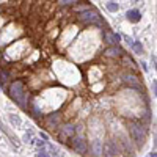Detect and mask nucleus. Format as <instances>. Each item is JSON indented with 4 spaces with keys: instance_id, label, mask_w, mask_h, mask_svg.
Segmentation results:
<instances>
[{
    "instance_id": "f257e3e1",
    "label": "nucleus",
    "mask_w": 157,
    "mask_h": 157,
    "mask_svg": "<svg viewBox=\"0 0 157 157\" xmlns=\"http://www.w3.org/2000/svg\"><path fill=\"white\" fill-rule=\"evenodd\" d=\"M10 96L13 101H16L21 107H27V91L22 80H16L10 85Z\"/></svg>"
},
{
    "instance_id": "f03ea898",
    "label": "nucleus",
    "mask_w": 157,
    "mask_h": 157,
    "mask_svg": "<svg viewBox=\"0 0 157 157\" xmlns=\"http://www.w3.org/2000/svg\"><path fill=\"white\" fill-rule=\"evenodd\" d=\"M78 21L83 22V24H93V25H104V22L101 21V16H99V13L93 8H88L85 11H82L80 14L77 16Z\"/></svg>"
},
{
    "instance_id": "7ed1b4c3",
    "label": "nucleus",
    "mask_w": 157,
    "mask_h": 157,
    "mask_svg": "<svg viewBox=\"0 0 157 157\" xmlns=\"http://www.w3.org/2000/svg\"><path fill=\"white\" fill-rule=\"evenodd\" d=\"M129 132L132 135V138L135 140L137 145L143 146V143H145V129H143V126L137 121H132L129 124Z\"/></svg>"
},
{
    "instance_id": "20e7f679",
    "label": "nucleus",
    "mask_w": 157,
    "mask_h": 157,
    "mask_svg": "<svg viewBox=\"0 0 157 157\" xmlns=\"http://www.w3.org/2000/svg\"><path fill=\"white\" fill-rule=\"evenodd\" d=\"M74 134H75V126H74L72 123H66V124L60 129L58 138H60L61 143H66V141H69V140L74 137Z\"/></svg>"
},
{
    "instance_id": "39448f33",
    "label": "nucleus",
    "mask_w": 157,
    "mask_h": 157,
    "mask_svg": "<svg viewBox=\"0 0 157 157\" xmlns=\"http://www.w3.org/2000/svg\"><path fill=\"white\" fill-rule=\"evenodd\" d=\"M72 141H71V148L77 152V154H85L86 151H88V145H86V141L83 140V138H71Z\"/></svg>"
},
{
    "instance_id": "423d86ee",
    "label": "nucleus",
    "mask_w": 157,
    "mask_h": 157,
    "mask_svg": "<svg viewBox=\"0 0 157 157\" xmlns=\"http://www.w3.org/2000/svg\"><path fill=\"white\" fill-rule=\"evenodd\" d=\"M60 121H61V113H58V112L50 113L49 116H46V126H47L49 129H55V127H58Z\"/></svg>"
},
{
    "instance_id": "0eeeda50",
    "label": "nucleus",
    "mask_w": 157,
    "mask_h": 157,
    "mask_svg": "<svg viewBox=\"0 0 157 157\" xmlns=\"http://www.w3.org/2000/svg\"><path fill=\"white\" fill-rule=\"evenodd\" d=\"M104 41H105L107 44L110 46H118L121 41V36L118 35V33H113V32H104Z\"/></svg>"
},
{
    "instance_id": "6e6552de",
    "label": "nucleus",
    "mask_w": 157,
    "mask_h": 157,
    "mask_svg": "<svg viewBox=\"0 0 157 157\" xmlns=\"http://www.w3.org/2000/svg\"><path fill=\"white\" fill-rule=\"evenodd\" d=\"M123 82L126 83V85H129L130 88H137V90H140L141 86H140V80H138V77L137 75H134V74H124L123 75Z\"/></svg>"
},
{
    "instance_id": "1a4fd4ad",
    "label": "nucleus",
    "mask_w": 157,
    "mask_h": 157,
    "mask_svg": "<svg viewBox=\"0 0 157 157\" xmlns=\"http://www.w3.org/2000/svg\"><path fill=\"white\" fill-rule=\"evenodd\" d=\"M104 55L109 58H120V57H123V49L120 46H110L109 49L104 50Z\"/></svg>"
},
{
    "instance_id": "9d476101",
    "label": "nucleus",
    "mask_w": 157,
    "mask_h": 157,
    "mask_svg": "<svg viewBox=\"0 0 157 157\" xmlns=\"http://www.w3.org/2000/svg\"><path fill=\"white\" fill-rule=\"evenodd\" d=\"M116 154H118V149L112 141H107L105 145H102V155L104 157H116Z\"/></svg>"
},
{
    "instance_id": "9b49d317",
    "label": "nucleus",
    "mask_w": 157,
    "mask_h": 157,
    "mask_svg": "<svg viewBox=\"0 0 157 157\" xmlns=\"http://www.w3.org/2000/svg\"><path fill=\"white\" fill-rule=\"evenodd\" d=\"M126 17H127V21L137 24V22L141 19V13H140L138 10H130V11H127V13H126Z\"/></svg>"
},
{
    "instance_id": "f8f14e48",
    "label": "nucleus",
    "mask_w": 157,
    "mask_h": 157,
    "mask_svg": "<svg viewBox=\"0 0 157 157\" xmlns=\"http://www.w3.org/2000/svg\"><path fill=\"white\" fill-rule=\"evenodd\" d=\"M91 154L102 155V143L99 140H94L93 143H91Z\"/></svg>"
},
{
    "instance_id": "ddd939ff",
    "label": "nucleus",
    "mask_w": 157,
    "mask_h": 157,
    "mask_svg": "<svg viewBox=\"0 0 157 157\" xmlns=\"http://www.w3.org/2000/svg\"><path fill=\"white\" fill-rule=\"evenodd\" d=\"M118 8H120V5H118L116 2H109V3H107V10L112 11V13H116Z\"/></svg>"
},
{
    "instance_id": "4468645a",
    "label": "nucleus",
    "mask_w": 157,
    "mask_h": 157,
    "mask_svg": "<svg viewBox=\"0 0 157 157\" xmlns=\"http://www.w3.org/2000/svg\"><path fill=\"white\" fill-rule=\"evenodd\" d=\"M10 121L13 123V126H21V118L17 115H10Z\"/></svg>"
},
{
    "instance_id": "2eb2a0df",
    "label": "nucleus",
    "mask_w": 157,
    "mask_h": 157,
    "mask_svg": "<svg viewBox=\"0 0 157 157\" xmlns=\"http://www.w3.org/2000/svg\"><path fill=\"white\" fill-rule=\"evenodd\" d=\"M10 78V74L6 71H0V83H6Z\"/></svg>"
},
{
    "instance_id": "dca6fc26",
    "label": "nucleus",
    "mask_w": 157,
    "mask_h": 157,
    "mask_svg": "<svg viewBox=\"0 0 157 157\" xmlns=\"http://www.w3.org/2000/svg\"><path fill=\"white\" fill-rule=\"evenodd\" d=\"M132 49H134V50L137 52V54H143V46H141L140 43H134Z\"/></svg>"
},
{
    "instance_id": "f3484780",
    "label": "nucleus",
    "mask_w": 157,
    "mask_h": 157,
    "mask_svg": "<svg viewBox=\"0 0 157 157\" xmlns=\"http://www.w3.org/2000/svg\"><path fill=\"white\" fill-rule=\"evenodd\" d=\"M75 0H58L60 5H69V3H74Z\"/></svg>"
},
{
    "instance_id": "a211bd4d",
    "label": "nucleus",
    "mask_w": 157,
    "mask_h": 157,
    "mask_svg": "<svg viewBox=\"0 0 157 157\" xmlns=\"http://www.w3.org/2000/svg\"><path fill=\"white\" fill-rule=\"evenodd\" d=\"M126 43H127V44H129V46H130V47H132V46H134V43H135V41H134V39H132V38H129V36H126Z\"/></svg>"
},
{
    "instance_id": "6ab92c4d",
    "label": "nucleus",
    "mask_w": 157,
    "mask_h": 157,
    "mask_svg": "<svg viewBox=\"0 0 157 157\" xmlns=\"http://www.w3.org/2000/svg\"><path fill=\"white\" fill-rule=\"evenodd\" d=\"M38 157H49V154H47L46 151H39V154H38Z\"/></svg>"
},
{
    "instance_id": "aec40b11",
    "label": "nucleus",
    "mask_w": 157,
    "mask_h": 157,
    "mask_svg": "<svg viewBox=\"0 0 157 157\" xmlns=\"http://www.w3.org/2000/svg\"><path fill=\"white\" fill-rule=\"evenodd\" d=\"M36 145H38V146H41V148H43V146L46 145V143H44V141H41V140H38V141H36Z\"/></svg>"
},
{
    "instance_id": "412c9836",
    "label": "nucleus",
    "mask_w": 157,
    "mask_h": 157,
    "mask_svg": "<svg viewBox=\"0 0 157 157\" xmlns=\"http://www.w3.org/2000/svg\"><path fill=\"white\" fill-rule=\"evenodd\" d=\"M152 90H154V94H155V91H157V83H155V80H154V83H152Z\"/></svg>"
},
{
    "instance_id": "4be33fe9",
    "label": "nucleus",
    "mask_w": 157,
    "mask_h": 157,
    "mask_svg": "<svg viewBox=\"0 0 157 157\" xmlns=\"http://www.w3.org/2000/svg\"><path fill=\"white\" fill-rule=\"evenodd\" d=\"M149 157H157V154H155V151H152V152L149 154Z\"/></svg>"
},
{
    "instance_id": "5701e85b",
    "label": "nucleus",
    "mask_w": 157,
    "mask_h": 157,
    "mask_svg": "<svg viewBox=\"0 0 157 157\" xmlns=\"http://www.w3.org/2000/svg\"><path fill=\"white\" fill-rule=\"evenodd\" d=\"M0 57H2V55H0Z\"/></svg>"
}]
</instances>
